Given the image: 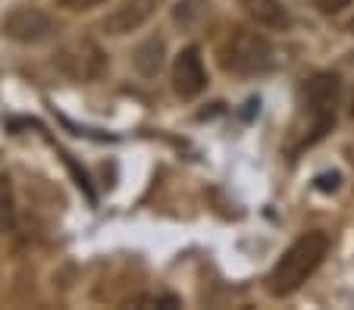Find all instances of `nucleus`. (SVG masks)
<instances>
[{
	"instance_id": "0eeeda50",
	"label": "nucleus",
	"mask_w": 354,
	"mask_h": 310,
	"mask_svg": "<svg viewBox=\"0 0 354 310\" xmlns=\"http://www.w3.org/2000/svg\"><path fill=\"white\" fill-rule=\"evenodd\" d=\"M157 3H160V0H122L120 7H113V13L104 16L100 28L107 35L138 32V28L157 13Z\"/></svg>"
},
{
	"instance_id": "ddd939ff",
	"label": "nucleus",
	"mask_w": 354,
	"mask_h": 310,
	"mask_svg": "<svg viewBox=\"0 0 354 310\" xmlns=\"http://www.w3.org/2000/svg\"><path fill=\"white\" fill-rule=\"evenodd\" d=\"M339 182H342L339 173H323V175H317V188H320V191H335V188H339Z\"/></svg>"
},
{
	"instance_id": "2eb2a0df",
	"label": "nucleus",
	"mask_w": 354,
	"mask_h": 310,
	"mask_svg": "<svg viewBox=\"0 0 354 310\" xmlns=\"http://www.w3.org/2000/svg\"><path fill=\"white\" fill-rule=\"evenodd\" d=\"M348 116H354V91H351V104H348Z\"/></svg>"
},
{
	"instance_id": "9d476101",
	"label": "nucleus",
	"mask_w": 354,
	"mask_h": 310,
	"mask_svg": "<svg viewBox=\"0 0 354 310\" xmlns=\"http://www.w3.org/2000/svg\"><path fill=\"white\" fill-rule=\"evenodd\" d=\"M10 216H13V185L0 173V229L10 223Z\"/></svg>"
},
{
	"instance_id": "f8f14e48",
	"label": "nucleus",
	"mask_w": 354,
	"mask_h": 310,
	"mask_svg": "<svg viewBox=\"0 0 354 310\" xmlns=\"http://www.w3.org/2000/svg\"><path fill=\"white\" fill-rule=\"evenodd\" d=\"M317 7H320V13L333 16V13H342L345 7H351V0H317Z\"/></svg>"
},
{
	"instance_id": "f257e3e1",
	"label": "nucleus",
	"mask_w": 354,
	"mask_h": 310,
	"mask_svg": "<svg viewBox=\"0 0 354 310\" xmlns=\"http://www.w3.org/2000/svg\"><path fill=\"white\" fill-rule=\"evenodd\" d=\"M326 251H329V235L320 229L304 232L301 238H295L286 254L279 257V263L273 267V273L267 276V291L273 298L295 295V291L317 273V267L323 263Z\"/></svg>"
},
{
	"instance_id": "6e6552de",
	"label": "nucleus",
	"mask_w": 354,
	"mask_h": 310,
	"mask_svg": "<svg viewBox=\"0 0 354 310\" xmlns=\"http://www.w3.org/2000/svg\"><path fill=\"white\" fill-rule=\"evenodd\" d=\"M241 10L248 13V19L257 22L267 32H286L288 28V10L282 7L279 0H239Z\"/></svg>"
},
{
	"instance_id": "7ed1b4c3",
	"label": "nucleus",
	"mask_w": 354,
	"mask_h": 310,
	"mask_svg": "<svg viewBox=\"0 0 354 310\" xmlns=\"http://www.w3.org/2000/svg\"><path fill=\"white\" fill-rule=\"evenodd\" d=\"M304 97H308L314 126H310V135L301 142V148H310V144H317L326 132H333V126H335V107H339V97H342L339 75L335 72L310 75L308 85H304Z\"/></svg>"
},
{
	"instance_id": "dca6fc26",
	"label": "nucleus",
	"mask_w": 354,
	"mask_h": 310,
	"mask_svg": "<svg viewBox=\"0 0 354 310\" xmlns=\"http://www.w3.org/2000/svg\"><path fill=\"white\" fill-rule=\"evenodd\" d=\"M351 32H354V22H351Z\"/></svg>"
},
{
	"instance_id": "1a4fd4ad",
	"label": "nucleus",
	"mask_w": 354,
	"mask_h": 310,
	"mask_svg": "<svg viewBox=\"0 0 354 310\" xmlns=\"http://www.w3.org/2000/svg\"><path fill=\"white\" fill-rule=\"evenodd\" d=\"M163 54H167V44H163L160 35H154V38L141 41L138 48H135L132 63H135V69H138L145 79H154V75L163 69Z\"/></svg>"
},
{
	"instance_id": "423d86ee",
	"label": "nucleus",
	"mask_w": 354,
	"mask_h": 310,
	"mask_svg": "<svg viewBox=\"0 0 354 310\" xmlns=\"http://www.w3.org/2000/svg\"><path fill=\"white\" fill-rule=\"evenodd\" d=\"M207 88V69H204V57L201 48H185L173 63V91L182 101H194Z\"/></svg>"
},
{
	"instance_id": "9b49d317",
	"label": "nucleus",
	"mask_w": 354,
	"mask_h": 310,
	"mask_svg": "<svg viewBox=\"0 0 354 310\" xmlns=\"http://www.w3.org/2000/svg\"><path fill=\"white\" fill-rule=\"evenodd\" d=\"M135 304H141V307H179V298H173V295H147V298H138Z\"/></svg>"
},
{
	"instance_id": "4468645a",
	"label": "nucleus",
	"mask_w": 354,
	"mask_h": 310,
	"mask_svg": "<svg viewBox=\"0 0 354 310\" xmlns=\"http://www.w3.org/2000/svg\"><path fill=\"white\" fill-rule=\"evenodd\" d=\"M57 3H63L66 10H91V7H97V3H104V0H57Z\"/></svg>"
},
{
	"instance_id": "20e7f679",
	"label": "nucleus",
	"mask_w": 354,
	"mask_h": 310,
	"mask_svg": "<svg viewBox=\"0 0 354 310\" xmlns=\"http://www.w3.org/2000/svg\"><path fill=\"white\" fill-rule=\"evenodd\" d=\"M54 66L66 75L69 81H97L107 72V54L94 44L91 38H75L66 41L54 54Z\"/></svg>"
},
{
	"instance_id": "f03ea898",
	"label": "nucleus",
	"mask_w": 354,
	"mask_h": 310,
	"mask_svg": "<svg viewBox=\"0 0 354 310\" xmlns=\"http://www.w3.org/2000/svg\"><path fill=\"white\" fill-rule=\"evenodd\" d=\"M273 44L251 28H232L220 48V66L235 75H263L273 69Z\"/></svg>"
},
{
	"instance_id": "39448f33",
	"label": "nucleus",
	"mask_w": 354,
	"mask_h": 310,
	"mask_svg": "<svg viewBox=\"0 0 354 310\" xmlns=\"http://www.w3.org/2000/svg\"><path fill=\"white\" fill-rule=\"evenodd\" d=\"M0 32L16 44H38V41H47L57 32V22L38 7H16L13 13L3 16Z\"/></svg>"
}]
</instances>
